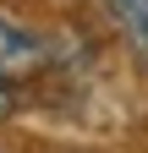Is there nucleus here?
I'll return each mask as SVG.
<instances>
[{"label": "nucleus", "instance_id": "obj_1", "mask_svg": "<svg viewBox=\"0 0 148 153\" xmlns=\"http://www.w3.org/2000/svg\"><path fill=\"white\" fill-rule=\"evenodd\" d=\"M49 60V49H44V38L39 33H28L22 22H11V16H0V76H33V71H44Z\"/></svg>", "mask_w": 148, "mask_h": 153}, {"label": "nucleus", "instance_id": "obj_2", "mask_svg": "<svg viewBox=\"0 0 148 153\" xmlns=\"http://www.w3.org/2000/svg\"><path fill=\"white\" fill-rule=\"evenodd\" d=\"M104 11H110V22L121 27L132 60L148 66V0H104Z\"/></svg>", "mask_w": 148, "mask_h": 153}, {"label": "nucleus", "instance_id": "obj_3", "mask_svg": "<svg viewBox=\"0 0 148 153\" xmlns=\"http://www.w3.org/2000/svg\"><path fill=\"white\" fill-rule=\"evenodd\" d=\"M0 115H11V88H6V76H0Z\"/></svg>", "mask_w": 148, "mask_h": 153}]
</instances>
